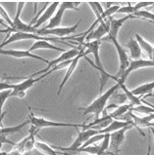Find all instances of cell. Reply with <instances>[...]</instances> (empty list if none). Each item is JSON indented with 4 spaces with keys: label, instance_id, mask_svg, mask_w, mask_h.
Instances as JSON below:
<instances>
[{
    "label": "cell",
    "instance_id": "cell-11",
    "mask_svg": "<svg viewBox=\"0 0 154 155\" xmlns=\"http://www.w3.org/2000/svg\"><path fill=\"white\" fill-rule=\"evenodd\" d=\"M149 66H153L154 68V63L151 60H143V59H139V60H134L130 61V64L128 66V68L125 70L124 74L122 75L120 78H115V81L117 83L120 84H125L128 76L136 69L139 68H149Z\"/></svg>",
    "mask_w": 154,
    "mask_h": 155
},
{
    "label": "cell",
    "instance_id": "cell-16",
    "mask_svg": "<svg viewBox=\"0 0 154 155\" xmlns=\"http://www.w3.org/2000/svg\"><path fill=\"white\" fill-rule=\"evenodd\" d=\"M82 47H83V46H82ZM87 54H89V52L87 51L85 47H83V49H82V51L81 52V54H80V55H78L76 58H74V59L72 60L71 64H70L69 66L67 68V72H66L65 76H64V78H63V80H62V82H61L60 86H59V89H58V92H57V95H60V93L62 92V89L64 88L65 84L68 82V80L70 79V77L72 76L73 72L75 71V69L77 68V66H78V64H79V61H81L82 58H85Z\"/></svg>",
    "mask_w": 154,
    "mask_h": 155
},
{
    "label": "cell",
    "instance_id": "cell-20",
    "mask_svg": "<svg viewBox=\"0 0 154 155\" xmlns=\"http://www.w3.org/2000/svg\"><path fill=\"white\" fill-rule=\"evenodd\" d=\"M39 49H49V50H55L57 52H65L64 49L62 48H59L53 44H51L49 41H45V40H40V41H34V43L33 44L30 48L29 49L30 52H33L36 50H39Z\"/></svg>",
    "mask_w": 154,
    "mask_h": 155
},
{
    "label": "cell",
    "instance_id": "cell-14",
    "mask_svg": "<svg viewBox=\"0 0 154 155\" xmlns=\"http://www.w3.org/2000/svg\"><path fill=\"white\" fill-rule=\"evenodd\" d=\"M133 127H135L134 125H130L127 126L125 128H122V129L118 130L116 132H113L110 134V147L113 149V153H117L120 151V147L123 144L125 140V135L126 132L128 130L131 129Z\"/></svg>",
    "mask_w": 154,
    "mask_h": 155
},
{
    "label": "cell",
    "instance_id": "cell-27",
    "mask_svg": "<svg viewBox=\"0 0 154 155\" xmlns=\"http://www.w3.org/2000/svg\"><path fill=\"white\" fill-rule=\"evenodd\" d=\"M133 16L135 18H142V19H145V20H149L150 23L154 21V13H150L148 11H143V10L136 11L134 13Z\"/></svg>",
    "mask_w": 154,
    "mask_h": 155
},
{
    "label": "cell",
    "instance_id": "cell-2",
    "mask_svg": "<svg viewBox=\"0 0 154 155\" xmlns=\"http://www.w3.org/2000/svg\"><path fill=\"white\" fill-rule=\"evenodd\" d=\"M119 88H120V84L119 83L115 84V85L112 86L110 89H108L105 92L104 94H101L98 98L92 101L89 106H86V107H80L79 110H82L83 115L94 114L95 119H98L100 114L104 111L105 107H106L108 100L115 94Z\"/></svg>",
    "mask_w": 154,
    "mask_h": 155
},
{
    "label": "cell",
    "instance_id": "cell-26",
    "mask_svg": "<svg viewBox=\"0 0 154 155\" xmlns=\"http://www.w3.org/2000/svg\"><path fill=\"white\" fill-rule=\"evenodd\" d=\"M87 4L89 5V7L91 8L92 12L94 13V15L96 17V21L99 24L100 21H102V18H101V16H102L103 12H104V9H103V6L102 4H101L100 2H97V1H89L87 2Z\"/></svg>",
    "mask_w": 154,
    "mask_h": 155
},
{
    "label": "cell",
    "instance_id": "cell-19",
    "mask_svg": "<svg viewBox=\"0 0 154 155\" xmlns=\"http://www.w3.org/2000/svg\"><path fill=\"white\" fill-rule=\"evenodd\" d=\"M153 90H154V81L142 84V85H140L138 87L135 88V89L131 90V94L136 97H143L144 98V97H146V96L154 97V95L151 94Z\"/></svg>",
    "mask_w": 154,
    "mask_h": 155
},
{
    "label": "cell",
    "instance_id": "cell-24",
    "mask_svg": "<svg viewBox=\"0 0 154 155\" xmlns=\"http://www.w3.org/2000/svg\"><path fill=\"white\" fill-rule=\"evenodd\" d=\"M131 107H133V105H131V104L118 105L112 112L108 113L107 115H109V116L111 117L112 119H117V118L121 117V116H124L125 114H127L131 110Z\"/></svg>",
    "mask_w": 154,
    "mask_h": 155
},
{
    "label": "cell",
    "instance_id": "cell-28",
    "mask_svg": "<svg viewBox=\"0 0 154 155\" xmlns=\"http://www.w3.org/2000/svg\"><path fill=\"white\" fill-rule=\"evenodd\" d=\"M104 137H105V135H103V134H97V135L92 136L91 138H89V140H87L86 141V143L83 144L81 148H83V147H90V145L94 144V143H98V141L102 140L104 139Z\"/></svg>",
    "mask_w": 154,
    "mask_h": 155
},
{
    "label": "cell",
    "instance_id": "cell-13",
    "mask_svg": "<svg viewBox=\"0 0 154 155\" xmlns=\"http://www.w3.org/2000/svg\"><path fill=\"white\" fill-rule=\"evenodd\" d=\"M110 18H107V19L100 21L97 25V28L86 35V37L85 38L86 42H90V41H94V40L101 41V39H102L105 35L106 34L108 35L109 29H110Z\"/></svg>",
    "mask_w": 154,
    "mask_h": 155
},
{
    "label": "cell",
    "instance_id": "cell-7",
    "mask_svg": "<svg viewBox=\"0 0 154 155\" xmlns=\"http://www.w3.org/2000/svg\"><path fill=\"white\" fill-rule=\"evenodd\" d=\"M97 134H98V131L93 130V129L82 130V132L78 133V136H77L76 140H75V141L71 145H70V147H53V148H57V149H59V150H61V151H64V152H68V151L75 152V151H77L79 148H81L89 138H91L92 136L97 135Z\"/></svg>",
    "mask_w": 154,
    "mask_h": 155
},
{
    "label": "cell",
    "instance_id": "cell-4",
    "mask_svg": "<svg viewBox=\"0 0 154 155\" xmlns=\"http://www.w3.org/2000/svg\"><path fill=\"white\" fill-rule=\"evenodd\" d=\"M81 2H73V1H62L60 2L58 10H56L54 16L51 18L48 25L43 28L44 29H52L55 28H59L62 21V18L65 14V11L67 10H78L79 5Z\"/></svg>",
    "mask_w": 154,
    "mask_h": 155
},
{
    "label": "cell",
    "instance_id": "cell-29",
    "mask_svg": "<svg viewBox=\"0 0 154 155\" xmlns=\"http://www.w3.org/2000/svg\"><path fill=\"white\" fill-rule=\"evenodd\" d=\"M110 147V134H105L104 139L102 140V143L99 145L100 153L99 155H105V152H107V149Z\"/></svg>",
    "mask_w": 154,
    "mask_h": 155
},
{
    "label": "cell",
    "instance_id": "cell-32",
    "mask_svg": "<svg viewBox=\"0 0 154 155\" xmlns=\"http://www.w3.org/2000/svg\"><path fill=\"white\" fill-rule=\"evenodd\" d=\"M154 1H142V2H138L135 3L134 6V10L135 12L136 11H139L142 10V8H144V7H147V6H152L153 5Z\"/></svg>",
    "mask_w": 154,
    "mask_h": 155
},
{
    "label": "cell",
    "instance_id": "cell-5",
    "mask_svg": "<svg viewBox=\"0 0 154 155\" xmlns=\"http://www.w3.org/2000/svg\"><path fill=\"white\" fill-rule=\"evenodd\" d=\"M29 121L32 126H33L37 130L42 128H51V127H74V128H82V124H74V123H63V122H54L47 120L43 117L36 116L32 111L29 115Z\"/></svg>",
    "mask_w": 154,
    "mask_h": 155
},
{
    "label": "cell",
    "instance_id": "cell-36",
    "mask_svg": "<svg viewBox=\"0 0 154 155\" xmlns=\"http://www.w3.org/2000/svg\"><path fill=\"white\" fill-rule=\"evenodd\" d=\"M0 25H2V26H4V28H10V26L9 25H8L6 23H5V21H4L2 19H1V18H0Z\"/></svg>",
    "mask_w": 154,
    "mask_h": 155
},
{
    "label": "cell",
    "instance_id": "cell-39",
    "mask_svg": "<svg viewBox=\"0 0 154 155\" xmlns=\"http://www.w3.org/2000/svg\"><path fill=\"white\" fill-rule=\"evenodd\" d=\"M149 129H150V131L152 132V134H153V137H154V129H153V128H151V127L149 128Z\"/></svg>",
    "mask_w": 154,
    "mask_h": 155
},
{
    "label": "cell",
    "instance_id": "cell-31",
    "mask_svg": "<svg viewBox=\"0 0 154 155\" xmlns=\"http://www.w3.org/2000/svg\"><path fill=\"white\" fill-rule=\"evenodd\" d=\"M12 90H6V91H1L0 92V115H1L2 112V108L4 106V104L7 101V99L9 98L11 95Z\"/></svg>",
    "mask_w": 154,
    "mask_h": 155
},
{
    "label": "cell",
    "instance_id": "cell-6",
    "mask_svg": "<svg viewBox=\"0 0 154 155\" xmlns=\"http://www.w3.org/2000/svg\"><path fill=\"white\" fill-rule=\"evenodd\" d=\"M82 49H83L82 46H79V48H73V49H70L68 51L63 52L62 54H61L58 58H57V59H55L53 61H50L44 69L40 70V71H37L36 73H33V74L30 75V76L34 77V76H37V75H38V74H44V73L49 71V70L52 68H53V66H55L56 64H58L60 63H63V61H67L73 60L74 58H76L78 55L81 54V52L82 51Z\"/></svg>",
    "mask_w": 154,
    "mask_h": 155
},
{
    "label": "cell",
    "instance_id": "cell-25",
    "mask_svg": "<svg viewBox=\"0 0 154 155\" xmlns=\"http://www.w3.org/2000/svg\"><path fill=\"white\" fill-rule=\"evenodd\" d=\"M36 147L39 152L44 154V155H58L59 152L57 151L55 148L51 145H48L47 143H43V141H37L36 143Z\"/></svg>",
    "mask_w": 154,
    "mask_h": 155
},
{
    "label": "cell",
    "instance_id": "cell-17",
    "mask_svg": "<svg viewBox=\"0 0 154 155\" xmlns=\"http://www.w3.org/2000/svg\"><path fill=\"white\" fill-rule=\"evenodd\" d=\"M130 19H136L133 15H127L125 17L121 18V19H113L110 18V29L108 33V37L105 38V40H110V39H118V33L119 30L122 28V25H124L128 20Z\"/></svg>",
    "mask_w": 154,
    "mask_h": 155
},
{
    "label": "cell",
    "instance_id": "cell-22",
    "mask_svg": "<svg viewBox=\"0 0 154 155\" xmlns=\"http://www.w3.org/2000/svg\"><path fill=\"white\" fill-rule=\"evenodd\" d=\"M119 84H120V83H119ZM120 88L123 90V92H124V94L126 96L127 100L130 101V104L133 105V107H134V106L142 105L143 104L142 103V101H143L142 97H136V96L133 95V94H131V90L128 89L125 84H120Z\"/></svg>",
    "mask_w": 154,
    "mask_h": 155
},
{
    "label": "cell",
    "instance_id": "cell-30",
    "mask_svg": "<svg viewBox=\"0 0 154 155\" xmlns=\"http://www.w3.org/2000/svg\"><path fill=\"white\" fill-rule=\"evenodd\" d=\"M0 18H1V19L5 21L11 28H13V20H11L9 14H8L7 11L1 6V4H0Z\"/></svg>",
    "mask_w": 154,
    "mask_h": 155
},
{
    "label": "cell",
    "instance_id": "cell-1",
    "mask_svg": "<svg viewBox=\"0 0 154 155\" xmlns=\"http://www.w3.org/2000/svg\"><path fill=\"white\" fill-rule=\"evenodd\" d=\"M100 40H94V41H90V42H86L82 44V46H83L86 49L89 51V53H91L94 57V63H92L91 60H89L86 56L85 57L86 60L89 61V64L90 65L93 66L94 68H96L100 73V93H102L103 88L105 86V84L107 83L108 79H115V76H112L109 73H107L105 71V69L103 68V64L101 63L100 60V55H99V48H100ZM81 46V45H80Z\"/></svg>",
    "mask_w": 154,
    "mask_h": 155
},
{
    "label": "cell",
    "instance_id": "cell-33",
    "mask_svg": "<svg viewBox=\"0 0 154 155\" xmlns=\"http://www.w3.org/2000/svg\"><path fill=\"white\" fill-rule=\"evenodd\" d=\"M14 88V84H11L7 81H4V79L0 80V92L6 91V90H13Z\"/></svg>",
    "mask_w": 154,
    "mask_h": 155
},
{
    "label": "cell",
    "instance_id": "cell-10",
    "mask_svg": "<svg viewBox=\"0 0 154 155\" xmlns=\"http://www.w3.org/2000/svg\"><path fill=\"white\" fill-rule=\"evenodd\" d=\"M82 20H80L78 21L76 25H74L73 26H66V28H52V29H44V28H41V29H37V34L39 35V36H45L47 37V35H54V36H57L60 39H63L64 40V37L63 36H67V35H70L71 33L76 31V29L79 28L80 25Z\"/></svg>",
    "mask_w": 154,
    "mask_h": 155
},
{
    "label": "cell",
    "instance_id": "cell-37",
    "mask_svg": "<svg viewBox=\"0 0 154 155\" xmlns=\"http://www.w3.org/2000/svg\"><path fill=\"white\" fill-rule=\"evenodd\" d=\"M152 24H154V21H152ZM151 61L154 63V45H153V54H152V59H151Z\"/></svg>",
    "mask_w": 154,
    "mask_h": 155
},
{
    "label": "cell",
    "instance_id": "cell-8",
    "mask_svg": "<svg viewBox=\"0 0 154 155\" xmlns=\"http://www.w3.org/2000/svg\"><path fill=\"white\" fill-rule=\"evenodd\" d=\"M25 2H18V6H17V12L16 16L13 20V28L12 29L15 30V32H25V33H33L37 34V29L34 28L33 26H30L29 24H25L23 21L21 20V13L23 11Z\"/></svg>",
    "mask_w": 154,
    "mask_h": 155
},
{
    "label": "cell",
    "instance_id": "cell-21",
    "mask_svg": "<svg viewBox=\"0 0 154 155\" xmlns=\"http://www.w3.org/2000/svg\"><path fill=\"white\" fill-rule=\"evenodd\" d=\"M127 48L129 49L130 56L133 60H139L142 58V49L138 45V41L131 37L127 44Z\"/></svg>",
    "mask_w": 154,
    "mask_h": 155
},
{
    "label": "cell",
    "instance_id": "cell-9",
    "mask_svg": "<svg viewBox=\"0 0 154 155\" xmlns=\"http://www.w3.org/2000/svg\"><path fill=\"white\" fill-rule=\"evenodd\" d=\"M44 77H45L44 75H41V76H39L37 78H34L33 76H29L27 79H25L23 82L18 83V84H14V88H13V90L11 92L10 97H18L20 99L25 98L26 92H27L29 89H30L36 83L42 80Z\"/></svg>",
    "mask_w": 154,
    "mask_h": 155
},
{
    "label": "cell",
    "instance_id": "cell-23",
    "mask_svg": "<svg viewBox=\"0 0 154 155\" xmlns=\"http://www.w3.org/2000/svg\"><path fill=\"white\" fill-rule=\"evenodd\" d=\"M135 40L138 41L142 51H143L145 53V55L149 58V60H151L152 59V54H153V45H152V44H150L148 41L145 40V39H143L138 33L135 34Z\"/></svg>",
    "mask_w": 154,
    "mask_h": 155
},
{
    "label": "cell",
    "instance_id": "cell-12",
    "mask_svg": "<svg viewBox=\"0 0 154 155\" xmlns=\"http://www.w3.org/2000/svg\"><path fill=\"white\" fill-rule=\"evenodd\" d=\"M109 41H111L113 43V45L115 46L117 53H118L119 61H120V68H119V71L115 77L120 78L122 75L124 74L125 70L128 68V66L130 64V58H129V55H128L127 50L119 43L118 39H110Z\"/></svg>",
    "mask_w": 154,
    "mask_h": 155
},
{
    "label": "cell",
    "instance_id": "cell-35",
    "mask_svg": "<svg viewBox=\"0 0 154 155\" xmlns=\"http://www.w3.org/2000/svg\"><path fill=\"white\" fill-rule=\"evenodd\" d=\"M5 115H6V111L5 112H3L1 115H0V129H2L3 128V119H4V117H5Z\"/></svg>",
    "mask_w": 154,
    "mask_h": 155
},
{
    "label": "cell",
    "instance_id": "cell-38",
    "mask_svg": "<svg viewBox=\"0 0 154 155\" xmlns=\"http://www.w3.org/2000/svg\"><path fill=\"white\" fill-rule=\"evenodd\" d=\"M60 154H63V155H76V154H71V153H68V152H63V153H60Z\"/></svg>",
    "mask_w": 154,
    "mask_h": 155
},
{
    "label": "cell",
    "instance_id": "cell-18",
    "mask_svg": "<svg viewBox=\"0 0 154 155\" xmlns=\"http://www.w3.org/2000/svg\"><path fill=\"white\" fill-rule=\"evenodd\" d=\"M59 4H60V2H58V1L50 3L49 6L45 8V10L43 11L41 16L38 18V20L36 21V24L33 25V28L37 29L41 25H43V24L46 23V21H50L51 18L54 16L55 12L57 10V6H59Z\"/></svg>",
    "mask_w": 154,
    "mask_h": 155
},
{
    "label": "cell",
    "instance_id": "cell-3",
    "mask_svg": "<svg viewBox=\"0 0 154 155\" xmlns=\"http://www.w3.org/2000/svg\"><path fill=\"white\" fill-rule=\"evenodd\" d=\"M33 40L36 41H40V40H45V41H57V42H63L61 41V39L58 37H45V36H39L37 34L33 33H25V32H13L9 35V37H7L1 44H0V49H3L4 46L9 45L11 43H14L17 41H22V40Z\"/></svg>",
    "mask_w": 154,
    "mask_h": 155
},
{
    "label": "cell",
    "instance_id": "cell-15",
    "mask_svg": "<svg viewBox=\"0 0 154 155\" xmlns=\"http://www.w3.org/2000/svg\"><path fill=\"white\" fill-rule=\"evenodd\" d=\"M0 55L4 56H10L16 59H26V58H30V59L38 60L41 61L43 63H45L48 64L49 61H47L44 58H42L40 56L34 55L33 53L30 52L29 50H6V49H0Z\"/></svg>",
    "mask_w": 154,
    "mask_h": 155
},
{
    "label": "cell",
    "instance_id": "cell-34",
    "mask_svg": "<svg viewBox=\"0 0 154 155\" xmlns=\"http://www.w3.org/2000/svg\"><path fill=\"white\" fill-rule=\"evenodd\" d=\"M24 153H22L21 151H19V150H17L15 148H13L12 151H10L9 153H8V155H23Z\"/></svg>",
    "mask_w": 154,
    "mask_h": 155
}]
</instances>
